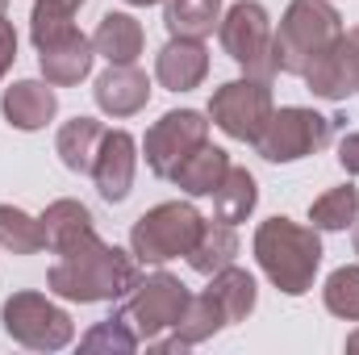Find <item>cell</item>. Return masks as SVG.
Returning a JSON list of instances; mask_svg holds the SVG:
<instances>
[{"instance_id":"obj_1","label":"cell","mask_w":359,"mask_h":355,"mask_svg":"<svg viewBox=\"0 0 359 355\" xmlns=\"http://www.w3.org/2000/svg\"><path fill=\"white\" fill-rule=\"evenodd\" d=\"M142 280V264L134 251H121L113 243L92 239L88 247L63 255L50 267L46 284L55 297L63 301H80V305H100V301H121L134 284Z\"/></svg>"},{"instance_id":"obj_2","label":"cell","mask_w":359,"mask_h":355,"mask_svg":"<svg viewBox=\"0 0 359 355\" xmlns=\"http://www.w3.org/2000/svg\"><path fill=\"white\" fill-rule=\"evenodd\" d=\"M251 247L264 276L284 297H305L313 288V276L322 267V239L313 226H301L292 217H268L259 222Z\"/></svg>"},{"instance_id":"obj_3","label":"cell","mask_w":359,"mask_h":355,"mask_svg":"<svg viewBox=\"0 0 359 355\" xmlns=\"http://www.w3.org/2000/svg\"><path fill=\"white\" fill-rule=\"evenodd\" d=\"M339 34L343 17L330 0H288L280 29H271V67L280 76H305Z\"/></svg>"},{"instance_id":"obj_4","label":"cell","mask_w":359,"mask_h":355,"mask_svg":"<svg viewBox=\"0 0 359 355\" xmlns=\"http://www.w3.org/2000/svg\"><path fill=\"white\" fill-rule=\"evenodd\" d=\"M201 209L192 201H163L155 209H147L134 230H130V251L138 255V264H168L192 251V243L201 239Z\"/></svg>"},{"instance_id":"obj_5","label":"cell","mask_w":359,"mask_h":355,"mask_svg":"<svg viewBox=\"0 0 359 355\" xmlns=\"http://www.w3.org/2000/svg\"><path fill=\"white\" fill-rule=\"evenodd\" d=\"M334 126H339V117H326L305 105H284V109H271L264 134L255 138V151L268 163H297L305 155L326 151L334 138Z\"/></svg>"},{"instance_id":"obj_6","label":"cell","mask_w":359,"mask_h":355,"mask_svg":"<svg viewBox=\"0 0 359 355\" xmlns=\"http://www.w3.org/2000/svg\"><path fill=\"white\" fill-rule=\"evenodd\" d=\"M0 322H4V335L29 351H63L72 339H76V322L63 305H55L50 297L34 293V288H21L4 301L0 309Z\"/></svg>"},{"instance_id":"obj_7","label":"cell","mask_w":359,"mask_h":355,"mask_svg":"<svg viewBox=\"0 0 359 355\" xmlns=\"http://www.w3.org/2000/svg\"><path fill=\"white\" fill-rule=\"evenodd\" d=\"M188 297H192V293H188V284H184L180 276H172V272H151V276H142V280L121 297L117 318H126V322L134 326V335H138L142 343H151V339H159L163 330H176Z\"/></svg>"},{"instance_id":"obj_8","label":"cell","mask_w":359,"mask_h":355,"mask_svg":"<svg viewBox=\"0 0 359 355\" xmlns=\"http://www.w3.org/2000/svg\"><path fill=\"white\" fill-rule=\"evenodd\" d=\"M217 38H222V51L255 80H271L276 67H271V17L259 0H238L222 13V25H217Z\"/></svg>"},{"instance_id":"obj_9","label":"cell","mask_w":359,"mask_h":355,"mask_svg":"<svg viewBox=\"0 0 359 355\" xmlns=\"http://www.w3.org/2000/svg\"><path fill=\"white\" fill-rule=\"evenodd\" d=\"M271 109L276 105H271L268 80H255V76L226 80L222 88H213V96H209V121L226 138H234V142H255L264 134V126H268Z\"/></svg>"},{"instance_id":"obj_10","label":"cell","mask_w":359,"mask_h":355,"mask_svg":"<svg viewBox=\"0 0 359 355\" xmlns=\"http://www.w3.org/2000/svg\"><path fill=\"white\" fill-rule=\"evenodd\" d=\"M209 113H196V109H172L163 113L147 138H142V155H147V168L159 180H172L176 163L184 155H192L201 142H209Z\"/></svg>"},{"instance_id":"obj_11","label":"cell","mask_w":359,"mask_h":355,"mask_svg":"<svg viewBox=\"0 0 359 355\" xmlns=\"http://www.w3.org/2000/svg\"><path fill=\"white\" fill-rule=\"evenodd\" d=\"M318 100H347L359 92V25L343 29L301 76Z\"/></svg>"},{"instance_id":"obj_12","label":"cell","mask_w":359,"mask_h":355,"mask_svg":"<svg viewBox=\"0 0 359 355\" xmlns=\"http://www.w3.org/2000/svg\"><path fill=\"white\" fill-rule=\"evenodd\" d=\"M134 168H138V142H134V134L130 130H104L96 163H92L96 192L109 205H121L130 196V188H134Z\"/></svg>"},{"instance_id":"obj_13","label":"cell","mask_w":359,"mask_h":355,"mask_svg":"<svg viewBox=\"0 0 359 355\" xmlns=\"http://www.w3.org/2000/svg\"><path fill=\"white\" fill-rule=\"evenodd\" d=\"M42 239H46V251L50 255H72L80 247H88L96 239V217H92L88 205L63 196V201H50L46 213H42Z\"/></svg>"},{"instance_id":"obj_14","label":"cell","mask_w":359,"mask_h":355,"mask_svg":"<svg viewBox=\"0 0 359 355\" xmlns=\"http://www.w3.org/2000/svg\"><path fill=\"white\" fill-rule=\"evenodd\" d=\"M92 96H96L100 113H109V117H134L151 100V80L134 63H109V72L96 76Z\"/></svg>"},{"instance_id":"obj_15","label":"cell","mask_w":359,"mask_h":355,"mask_svg":"<svg viewBox=\"0 0 359 355\" xmlns=\"http://www.w3.org/2000/svg\"><path fill=\"white\" fill-rule=\"evenodd\" d=\"M0 113H4V121H8L13 130H21V134L42 130V126L55 121V113H59L55 84H46V80H17L13 88H4V96H0Z\"/></svg>"},{"instance_id":"obj_16","label":"cell","mask_w":359,"mask_h":355,"mask_svg":"<svg viewBox=\"0 0 359 355\" xmlns=\"http://www.w3.org/2000/svg\"><path fill=\"white\" fill-rule=\"evenodd\" d=\"M209 76V51L196 38H172L155 55V80L168 92H192Z\"/></svg>"},{"instance_id":"obj_17","label":"cell","mask_w":359,"mask_h":355,"mask_svg":"<svg viewBox=\"0 0 359 355\" xmlns=\"http://www.w3.org/2000/svg\"><path fill=\"white\" fill-rule=\"evenodd\" d=\"M92 63H96V46H92L88 34H80V29H72V34L59 38L55 46L38 51L42 80L55 84V88H72V84H80V80L92 72Z\"/></svg>"},{"instance_id":"obj_18","label":"cell","mask_w":359,"mask_h":355,"mask_svg":"<svg viewBox=\"0 0 359 355\" xmlns=\"http://www.w3.org/2000/svg\"><path fill=\"white\" fill-rule=\"evenodd\" d=\"M230 172V155L213 142H201L192 155H184L172 172V184L188 196H213V188L222 184V176Z\"/></svg>"},{"instance_id":"obj_19","label":"cell","mask_w":359,"mask_h":355,"mask_svg":"<svg viewBox=\"0 0 359 355\" xmlns=\"http://www.w3.org/2000/svg\"><path fill=\"white\" fill-rule=\"evenodd\" d=\"M92 46L109 63H138V55L147 46L142 21H134L130 13H104L100 25H96V34H92Z\"/></svg>"},{"instance_id":"obj_20","label":"cell","mask_w":359,"mask_h":355,"mask_svg":"<svg viewBox=\"0 0 359 355\" xmlns=\"http://www.w3.org/2000/svg\"><path fill=\"white\" fill-rule=\"evenodd\" d=\"M100 138H104V126L96 117H72V121H63L59 126V138H55V151H59L63 168L76 172V176H92Z\"/></svg>"},{"instance_id":"obj_21","label":"cell","mask_w":359,"mask_h":355,"mask_svg":"<svg viewBox=\"0 0 359 355\" xmlns=\"http://www.w3.org/2000/svg\"><path fill=\"white\" fill-rule=\"evenodd\" d=\"M205 293L222 305V314H226V322H230V326H234V322H247V318H251V309H255V301H259L255 276H251L247 267H234V264L222 267V272H213Z\"/></svg>"},{"instance_id":"obj_22","label":"cell","mask_w":359,"mask_h":355,"mask_svg":"<svg viewBox=\"0 0 359 355\" xmlns=\"http://www.w3.org/2000/svg\"><path fill=\"white\" fill-rule=\"evenodd\" d=\"M234 255H238V230L230 226V222H205L201 226V239L192 243V251L184 255L192 272H201V276H213V272H222V267L234 264Z\"/></svg>"},{"instance_id":"obj_23","label":"cell","mask_w":359,"mask_h":355,"mask_svg":"<svg viewBox=\"0 0 359 355\" xmlns=\"http://www.w3.org/2000/svg\"><path fill=\"white\" fill-rule=\"evenodd\" d=\"M255 205H259V184H255V176H251L247 168H234V163H230V172H226L222 184L213 188V213H217L222 222L238 226V222H247V217L255 213Z\"/></svg>"},{"instance_id":"obj_24","label":"cell","mask_w":359,"mask_h":355,"mask_svg":"<svg viewBox=\"0 0 359 355\" xmlns=\"http://www.w3.org/2000/svg\"><path fill=\"white\" fill-rule=\"evenodd\" d=\"M163 25L172 38H196L205 42L222 25V0H168Z\"/></svg>"},{"instance_id":"obj_25","label":"cell","mask_w":359,"mask_h":355,"mask_svg":"<svg viewBox=\"0 0 359 355\" xmlns=\"http://www.w3.org/2000/svg\"><path fill=\"white\" fill-rule=\"evenodd\" d=\"M309 222H313V230H326V234H339V230L355 226L359 222V188L355 184H339V188L322 192L309 205Z\"/></svg>"},{"instance_id":"obj_26","label":"cell","mask_w":359,"mask_h":355,"mask_svg":"<svg viewBox=\"0 0 359 355\" xmlns=\"http://www.w3.org/2000/svg\"><path fill=\"white\" fill-rule=\"evenodd\" d=\"M0 247L8 255H38V251H46L42 217H29L17 205H0Z\"/></svg>"},{"instance_id":"obj_27","label":"cell","mask_w":359,"mask_h":355,"mask_svg":"<svg viewBox=\"0 0 359 355\" xmlns=\"http://www.w3.org/2000/svg\"><path fill=\"white\" fill-rule=\"evenodd\" d=\"M226 326H230V322H226L222 305H217L209 293H196V297H188V305H184V314H180L176 335L188 343V347H196V343L213 339V335H217V330H226Z\"/></svg>"},{"instance_id":"obj_28","label":"cell","mask_w":359,"mask_h":355,"mask_svg":"<svg viewBox=\"0 0 359 355\" xmlns=\"http://www.w3.org/2000/svg\"><path fill=\"white\" fill-rule=\"evenodd\" d=\"M76 29V8L67 0H34V13H29V38L38 51L55 46L59 38H67Z\"/></svg>"},{"instance_id":"obj_29","label":"cell","mask_w":359,"mask_h":355,"mask_svg":"<svg viewBox=\"0 0 359 355\" xmlns=\"http://www.w3.org/2000/svg\"><path fill=\"white\" fill-rule=\"evenodd\" d=\"M322 301L334 318L343 322H359V264H343L326 276V288H322Z\"/></svg>"},{"instance_id":"obj_30","label":"cell","mask_w":359,"mask_h":355,"mask_svg":"<svg viewBox=\"0 0 359 355\" xmlns=\"http://www.w3.org/2000/svg\"><path fill=\"white\" fill-rule=\"evenodd\" d=\"M138 335H134V326L126 322V318H109V322H96L88 335L80 339V347L84 351H121V355H130V351H138Z\"/></svg>"},{"instance_id":"obj_31","label":"cell","mask_w":359,"mask_h":355,"mask_svg":"<svg viewBox=\"0 0 359 355\" xmlns=\"http://www.w3.org/2000/svg\"><path fill=\"white\" fill-rule=\"evenodd\" d=\"M13 63H17V29H13V21L0 17V80L8 76Z\"/></svg>"},{"instance_id":"obj_32","label":"cell","mask_w":359,"mask_h":355,"mask_svg":"<svg viewBox=\"0 0 359 355\" xmlns=\"http://www.w3.org/2000/svg\"><path fill=\"white\" fill-rule=\"evenodd\" d=\"M339 163H343V172L359 176V134H347L339 142Z\"/></svg>"},{"instance_id":"obj_33","label":"cell","mask_w":359,"mask_h":355,"mask_svg":"<svg viewBox=\"0 0 359 355\" xmlns=\"http://www.w3.org/2000/svg\"><path fill=\"white\" fill-rule=\"evenodd\" d=\"M347 351L359 355V330H351V335H347Z\"/></svg>"},{"instance_id":"obj_34","label":"cell","mask_w":359,"mask_h":355,"mask_svg":"<svg viewBox=\"0 0 359 355\" xmlns=\"http://www.w3.org/2000/svg\"><path fill=\"white\" fill-rule=\"evenodd\" d=\"M126 4H134V8H147V4H159V0H126Z\"/></svg>"},{"instance_id":"obj_35","label":"cell","mask_w":359,"mask_h":355,"mask_svg":"<svg viewBox=\"0 0 359 355\" xmlns=\"http://www.w3.org/2000/svg\"><path fill=\"white\" fill-rule=\"evenodd\" d=\"M4 8H8V0H0V17H4Z\"/></svg>"},{"instance_id":"obj_36","label":"cell","mask_w":359,"mask_h":355,"mask_svg":"<svg viewBox=\"0 0 359 355\" xmlns=\"http://www.w3.org/2000/svg\"><path fill=\"white\" fill-rule=\"evenodd\" d=\"M67 4H72V8H80V4H84V0H67Z\"/></svg>"},{"instance_id":"obj_37","label":"cell","mask_w":359,"mask_h":355,"mask_svg":"<svg viewBox=\"0 0 359 355\" xmlns=\"http://www.w3.org/2000/svg\"><path fill=\"white\" fill-rule=\"evenodd\" d=\"M355 255H359V226H355Z\"/></svg>"}]
</instances>
